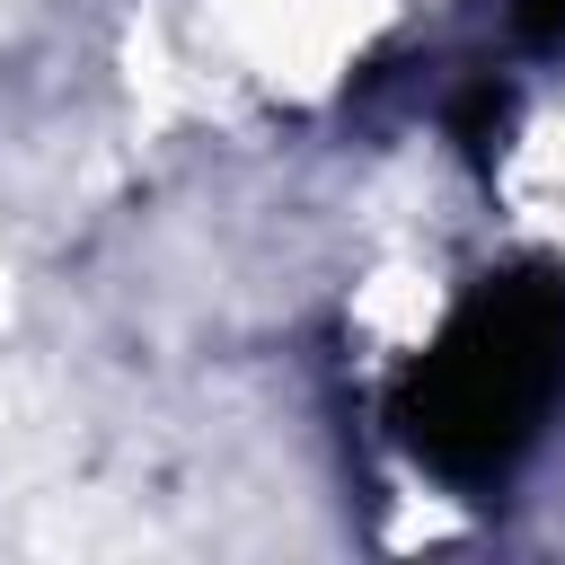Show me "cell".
<instances>
[{
    "instance_id": "1",
    "label": "cell",
    "mask_w": 565,
    "mask_h": 565,
    "mask_svg": "<svg viewBox=\"0 0 565 565\" xmlns=\"http://www.w3.org/2000/svg\"><path fill=\"white\" fill-rule=\"evenodd\" d=\"M177 18L212 88L256 106H327L388 53L406 0H177Z\"/></svg>"
}]
</instances>
